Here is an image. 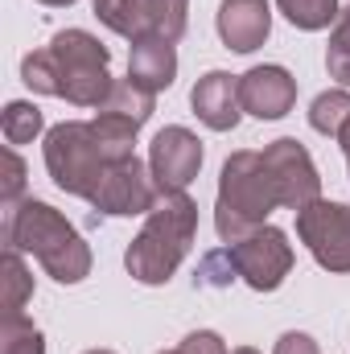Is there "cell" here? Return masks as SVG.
Instances as JSON below:
<instances>
[{"label":"cell","mask_w":350,"mask_h":354,"mask_svg":"<svg viewBox=\"0 0 350 354\" xmlns=\"http://www.w3.org/2000/svg\"><path fill=\"white\" fill-rule=\"evenodd\" d=\"M149 169L161 194H185V185L202 169V140L181 124L161 128L149 145Z\"/></svg>","instance_id":"30bf717a"},{"label":"cell","mask_w":350,"mask_h":354,"mask_svg":"<svg viewBox=\"0 0 350 354\" xmlns=\"http://www.w3.org/2000/svg\"><path fill=\"white\" fill-rule=\"evenodd\" d=\"M128 79L136 83V87L153 91V95H161V91L174 87L177 79V50L169 37H161V33H149V37H140V41H132V54H128Z\"/></svg>","instance_id":"5bb4252c"},{"label":"cell","mask_w":350,"mask_h":354,"mask_svg":"<svg viewBox=\"0 0 350 354\" xmlns=\"http://www.w3.org/2000/svg\"><path fill=\"white\" fill-rule=\"evenodd\" d=\"M161 354H185V351H181V346H177V351H161Z\"/></svg>","instance_id":"1f68e13d"},{"label":"cell","mask_w":350,"mask_h":354,"mask_svg":"<svg viewBox=\"0 0 350 354\" xmlns=\"http://www.w3.org/2000/svg\"><path fill=\"white\" fill-rule=\"evenodd\" d=\"M214 25H219V37L227 50L252 54L272 33V8H268V0H223Z\"/></svg>","instance_id":"4fadbf2b"},{"label":"cell","mask_w":350,"mask_h":354,"mask_svg":"<svg viewBox=\"0 0 350 354\" xmlns=\"http://www.w3.org/2000/svg\"><path fill=\"white\" fill-rule=\"evenodd\" d=\"M239 103L256 120H280L297 103V79L284 66H252L239 75Z\"/></svg>","instance_id":"8fae6325"},{"label":"cell","mask_w":350,"mask_h":354,"mask_svg":"<svg viewBox=\"0 0 350 354\" xmlns=\"http://www.w3.org/2000/svg\"><path fill=\"white\" fill-rule=\"evenodd\" d=\"M0 128H4V140L17 149V145H33V140L42 136L46 120H42V107H37V103L12 99V103L4 107V115H0Z\"/></svg>","instance_id":"ffe728a7"},{"label":"cell","mask_w":350,"mask_h":354,"mask_svg":"<svg viewBox=\"0 0 350 354\" xmlns=\"http://www.w3.org/2000/svg\"><path fill=\"white\" fill-rule=\"evenodd\" d=\"M235 354H260V351H252V346H239V351H235Z\"/></svg>","instance_id":"4dcf8cb0"},{"label":"cell","mask_w":350,"mask_h":354,"mask_svg":"<svg viewBox=\"0 0 350 354\" xmlns=\"http://www.w3.org/2000/svg\"><path fill=\"white\" fill-rule=\"evenodd\" d=\"M21 189H25V161L8 145L4 157H0V198H4V206H17L21 202Z\"/></svg>","instance_id":"d4e9b609"},{"label":"cell","mask_w":350,"mask_h":354,"mask_svg":"<svg viewBox=\"0 0 350 354\" xmlns=\"http://www.w3.org/2000/svg\"><path fill=\"white\" fill-rule=\"evenodd\" d=\"M95 17H99L111 33H120V37H128V41H140V37L157 33V29H153L149 0H95Z\"/></svg>","instance_id":"9a60e30c"},{"label":"cell","mask_w":350,"mask_h":354,"mask_svg":"<svg viewBox=\"0 0 350 354\" xmlns=\"http://www.w3.org/2000/svg\"><path fill=\"white\" fill-rule=\"evenodd\" d=\"M190 107L194 115L210 128V132H231L243 115V103H239V75H227V71H206L194 91H190Z\"/></svg>","instance_id":"7c38bea8"},{"label":"cell","mask_w":350,"mask_h":354,"mask_svg":"<svg viewBox=\"0 0 350 354\" xmlns=\"http://www.w3.org/2000/svg\"><path fill=\"white\" fill-rule=\"evenodd\" d=\"M0 284H4V317H17L25 309V301L33 297V276L21 260V252L4 248L0 256Z\"/></svg>","instance_id":"ac0fdd59"},{"label":"cell","mask_w":350,"mask_h":354,"mask_svg":"<svg viewBox=\"0 0 350 354\" xmlns=\"http://www.w3.org/2000/svg\"><path fill=\"white\" fill-rule=\"evenodd\" d=\"M181 351L185 354H227V342L214 330H194V334L181 338Z\"/></svg>","instance_id":"4316f807"},{"label":"cell","mask_w":350,"mask_h":354,"mask_svg":"<svg viewBox=\"0 0 350 354\" xmlns=\"http://www.w3.org/2000/svg\"><path fill=\"white\" fill-rule=\"evenodd\" d=\"M347 120H350V91L347 87L322 91V95L309 103V128L322 132V136H334V140H338V132L347 128Z\"/></svg>","instance_id":"d6986e66"},{"label":"cell","mask_w":350,"mask_h":354,"mask_svg":"<svg viewBox=\"0 0 350 354\" xmlns=\"http://www.w3.org/2000/svg\"><path fill=\"white\" fill-rule=\"evenodd\" d=\"M0 354H46V338H42V330L25 313L4 317V326H0Z\"/></svg>","instance_id":"603a6c76"},{"label":"cell","mask_w":350,"mask_h":354,"mask_svg":"<svg viewBox=\"0 0 350 354\" xmlns=\"http://www.w3.org/2000/svg\"><path fill=\"white\" fill-rule=\"evenodd\" d=\"M276 8L288 17V25H297V29H305V33L326 29V25L338 21V12H342L338 0H276Z\"/></svg>","instance_id":"44dd1931"},{"label":"cell","mask_w":350,"mask_h":354,"mask_svg":"<svg viewBox=\"0 0 350 354\" xmlns=\"http://www.w3.org/2000/svg\"><path fill=\"white\" fill-rule=\"evenodd\" d=\"M91 132H95L99 153H103L107 165H120V161L136 157V132H140V124H132L124 115H111V111H99L91 120Z\"/></svg>","instance_id":"2e32d148"},{"label":"cell","mask_w":350,"mask_h":354,"mask_svg":"<svg viewBox=\"0 0 350 354\" xmlns=\"http://www.w3.org/2000/svg\"><path fill=\"white\" fill-rule=\"evenodd\" d=\"M21 83H25L29 91H37V95H58V99H62L58 62H54L50 46H46V50H33V54L21 58Z\"/></svg>","instance_id":"7402d4cb"},{"label":"cell","mask_w":350,"mask_h":354,"mask_svg":"<svg viewBox=\"0 0 350 354\" xmlns=\"http://www.w3.org/2000/svg\"><path fill=\"white\" fill-rule=\"evenodd\" d=\"M231 280H239V272L231 264V256H227V248L223 252H210L202 268H198V284H206V288H227Z\"/></svg>","instance_id":"484cf974"},{"label":"cell","mask_w":350,"mask_h":354,"mask_svg":"<svg viewBox=\"0 0 350 354\" xmlns=\"http://www.w3.org/2000/svg\"><path fill=\"white\" fill-rule=\"evenodd\" d=\"M50 54L58 62V83L62 99L75 107H99L111 91V54L99 37H91L87 29H62L50 41Z\"/></svg>","instance_id":"277c9868"},{"label":"cell","mask_w":350,"mask_h":354,"mask_svg":"<svg viewBox=\"0 0 350 354\" xmlns=\"http://www.w3.org/2000/svg\"><path fill=\"white\" fill-rule=\"evenodd\" d=\"M227 256L239 272V280L256 292H276L284 284V276L293 272V243L280 227H268L252 231L248 239L239 243H227Z\"/></svg>","instance_id":"52a82bcc"},{"label":"cell","mask_w":350,"mask_h":354,"mask_svg":"<svg viewBox=\"0 0 350 354\" xmlns=\"http://www.w3.org/2000/svg\"><path fill=\"white\" fill-rule=\"evenodd\" d=\"M4 243L21 256H33L58 284H79L91 276V248L87 239L75 231V223L54 210L50 202L37 198H21L17 206H8V223H4Z\"/></svg>","instance_id":"6da1fadb"},{"label":"cell","mask_w":350,"mask_h":354,"mask_svg":"<svg viewBox=\"0 0 350 354\" xmlns=\"http://www.w3.org/2000/svg\"><path fill=\"white\" fill-rule=\"evenodd\" d=\"M153 107H157V95L145 87H136L132 79H116L111 91H107V99L95 107V111H111V115H124V120H132V124H149L153 120Z\"/></svg>","instance_id":"e0dca14e"},{"label":"cell","mask_w":350,"mask_h":354,"mask_svg":"<svg viewBox=\"0 0 350 354\" xmlns=\"http://www.w3.org/2000/svg\"><path fill=\"white\" fill-rule=\"evenodd\" d=\"M326 71H330V79L350 87V8H342L334 21L330 46H326Z\"/></svg>","instance_id":"cb8c5ba5"},{"label":"cell","mask_w":350,"mask_h":354,"mask_svg":"<svg viewBox=\"0 0 350 354\" xmlns=\"http://www.w3.org/2000/svg\"><path fill=\"white\" fill-rule=\"evenodd\" d=\"M87 354H116V351H87Z\"/></svg>","instance_id":"d6a6232c"},{"label":"cell","mask_w":350,"mask_h":354,"mask_svg":"<svg viewBox=\"0 0 350 354\" xmlns=\"http://www.w3.org/2000/svg\"><path fill=\"white\" fill-rule=\"evenodd\" d=\"M272 354H322V351H317V342H313L309 334L288 330V334H280V338H276V351H272Z\"/></svg>","instance_id":"83f0119b"},{"label":"cell","mask_w":350,"mask_h":354,"mask_svg":"<svg viewBox=\"0 0 350 354\" xmlns=\"http://www.w3.org/2000/svg\"><path fill=\"white\" fill-rule=\"evenodd\" d=\"M338 145H342V153H347V169H350V120H347V128L338 132Z\"/></svg>","instance_id":"f1b7e54d"},{"label":"cell","mask_w":350,"mask_h":354,"mask_svg":"<svg viewBox=\"0 0 350 354\" xmlns=\"http://www.w3.org/2000/svg\"><path fill=\"white\" fill-rule=\"evenodd\" d=\"M264 165L276 177V189H280V206L284 210H305L309 202L322 198V177H317V165L309 157V149L293 136H280L264 149Z\"/></svg>","instance_id":"9c48e42d"},{"label":"cell","mask_w":350,"mask_h":354,"mask_svg":"<svg viewBox=\"0 0 350 354\" xmlns=\"http://www.w3.org/2000/svg\"><path fill=\"white\" fill-rule=\"evenodd\" d=\"M37 4H50V8H71L75 0H37Z\"/></svg>","instance_id":"f546056e"},{"label":"cell","mask_w":350,"mask_h":354,"mask_svg":"<svg viewBox=\"0 0 350 354\" xmlns=\"http://www.w3.org/2000/svg\"><path fill=\"white\" fill-rule=\"evenodd\" d=\"M46 174L62 194L91 202V194L99 189V181L107 174V161L99 153L91 124L66 120V124H54L46 132Z\"/></svg>","instance_id":"5b68a950"},{"label":"cell","mask_w":350,"mask_h":354,"mask_svg":"<svg viewBox=\"0 0 350 354\" xmlns=\"http://www.w3.org/2000/svg\"><path fill=\"white\" fill-rule=\"evenodd\" d=\"M280 206L276 177L264 165V153L239 149L223 161L219 198H214V231L223 243H239L252 231H260L268 214Z\"/></svg>","instance_id":"3957f363"},{"label":"cell","mask_w":350,"mask_h":354,"mask_svg":"<svg viewBox=\"0 0 350 354\" xmlns=\"http://www.w3.org/2000/svg\"><path fill=\"white\" fill-rule=\"evenodd\" d=\"M297 239L309 248V256L326 272H350V206L347 202H309L297 210Z\"/></svg>","instance_id":"8992f818"},{"label":"cell","mask_w":350,"mask_h":354,"mask_svg":"<svg viewBox=\"0 0 350 354\" xmlns=\"http://www.w3.org/2000/svg\"><path fill=\"white\" fill-rule=\"evenodd\" d=\"M194 235H198V202L190 194H161L157 206L145 214L140 235L124 252L128 276L140 284H165L190 256Z\"/></svg>","instance_id":"7a4b0ae2"},{"label":"cell","mask_w":350,"mask_h":354,"mask_svg":"<svg viewBox=\"0 0 350 354\" xmlns=\"http://www.w3.org/2000/svg\"><path fill=\"white\" fill-rule=\"evenodd\" d=\"M157 198H161V189L153 181V169L132 157V161L107 165L99 189L91 194V206L107 218H132V214H149L157 206Z\"/></svg>","instance_id":"ba28073f"}]
</instances>
